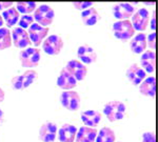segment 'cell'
Instances as JSON below:
<instances>
[{"label":"cell","mask_w":158,"mask_h":142,"mask_svg":"<svg viewBox=\"0 0 158 142\" xmlns=\"http://www.w3.org/2000/svg\"><path fill=\"white\" fill-rule=\"evenodd\" d=\"M103 114L110 122L120 121L127 114V106L119 100H112L103 106Z\"/></svg>","instance_id":"cell-1"},{"label":"cell","mask_w":158,"mask_h":142,"mask_svg":"<svg viewBox=\"0 0 158 142\" xmlns=\"http://www.w3.org/2000/svg\"><path fill=\"white\" fill-rule=\"evenodd\" d=\"M41 52L38 47H27L19 53V61L23 67L32 68L39 64Z\"/></svg>","instance_id":"cell-2"},{"label":"cell","mask_w":158,"mask_h":142,"mask_svg":"<svg viewBox=\"0 0 158 142\" xmlns=\"http://www.w3.org/2000/svg\"><path fill=\"white\" fill-rule=\"evenodd\" d=\"M112 32L117 39L123 41L132 39L135 35V30L130 20H118L114 22L112 25Z\"/></svg>","instance_id":"cell-3"},{"label":"cell","mask_w":158,"mask_h":142,"mask_svg":"<svg viewBox=\"0 0 158 142\" xmlns=\"http://www.w3.org/2000/svg\"><path fill=\"white\" fill-rule=\"evenodd\" d=\"M34 20L36 23L43 27H49L50 24L53 23L55 18V12L49 4H40L34 11Z\"/></svg>","instance_id":"cell-4"},{"label":"cell","mask_w":158,"mask_h":142,"mask_svg":"<svg viewBox=\"0 0 158 142\" xmlns=\"http://www.w3.org/2000/svg\"><path fill=\"white\" fill-rule=\"evenodd\" d=\"M37 77H38V74L36 71L27 70V71H25L23 74L17 75V76H15V77H13V79L11 81L12 87L17 91L25 90V88H27L30 85H32L33 83L36 81Z\"/></svg>","instance_id":"cell-5"},{"label":"cell","mask_w":158,"mask_h":142,"mask_svg":"<svg viewBox=\"0 0 158 142\" xmlns=\"http://www.w3.org/2000/svg\"><path fill=\"white\" fill-rule=\"evenodd\" d=\"M63 40L62 38L58 35H51L47 37L42 42V50L44 51L45 54L55 56L58 55L61 52L63 47Z\"/></svg>","instance_id":"cell-6"},{"label":"cell","mask_w":158,"mask_h":142,"mask_svg":"<svg viewBox=\"0 0 158 142\" xmlns=\"http://www.w3.org/2000/svg\"><path fill=\"white\" fill-rule=\"evenodd\" d=\"M132 25H133L135 31H138L139 33H142L146 31L147 27L149 26L150 23V13L147 9L141 7L137 10L132 16Z\"/></svg>","instance_id":"cell-7"},{"label":"cell","mask_w":158,"mask_h":142,"mask_svg":"<svg viewBox=\"0 0 158 142\" xmlns=\"http://www.w3.org/2000/svg\"><path fill=\"white\" fill-rule=\"evenodd\" d=\"M60 103L68 111L74 112L80 108V96L75 91H64L60 96Z\"/></svg>","instance_id":"cell-8"},{"label":"cell","mask_w":158,"mask_h":142,"mask_svg":"<svg viewBox=\"0 0 158 142\" xmlns=\"http://www.w3.org/2000/svg\"><path fill=\"white\" fill-rule=\"evenodd\" d=\"M50 29L49 27H43L41 25L37 24L36 22H34L31 26L29 27V38L33 44L35 45V47H38L40 44L43 42V40L48 37Z\"/></svg>","instance_id":"cell-9"},{"label":"cell","mask_w":158,"mask_h":142,"mask_svg":"<svg viewBox=\"0 0 158 142\" xmlns=\"http://www.w3.org/2000/svg\"><path fill=\"white\" fill-rule=\"evenodd\" d=\"M65 70L75 78L76 81H82L88 74V68L79 60H70L65 65Z\"/></svg>","instance_id":"cell-10"},{"label":"cell","mask_w":158,"mask_h":142,"mask_svg":"<svg viewBox=\"0 0 158 142\" xmlns=\"http://www.w3.org/2000/svg\"><path fill=\"white\" fill-rule=\"evenodd\" d=\"M12 34V41L14 45L18 49H27L30 47L31 45V40L29 38V34L27 32L23 29L20 27H14V30L11 32Z\"/></svg>","instance_id":"cell-11"},{"label":"cell","mask_w":158,"mask_h":142,"mask_svg":"<svg viewBox=\"0 0 158 142\" xmlns=\"http://www.w3.org/2000/svg\"><path fill=\"white\" fill-rule=\"evenodd\" d=\"M113 16L118 20H129L135 13L134 4L121 2L113 7Z\"/></svg>","instance_id":"cell-12"},{"label":"cell","mask_w":158,"mask_h":142,"mask_svg":"<svg viewBox=\"0 0 158 142\" xmlns=\"http://www.w3.org/2000/svg\"><path fill=\"white\" fill-rule=\"evenodd\" d=\"M127 78L134 85H139L147 78V73L142 70L139 64L133 63L127 70Z\"/></svg>","instance_id":"cell-13"},{"label":"cell","mask_w":158,"mask_h":142,"mask_svg":"<svg viewBox=\"0 0 158 142\" xmlns=\"http://www.w3.org/2000/svg\"><path fill=\"white\" fill-rule=\"evenodd\" d=\"M77 56L79 58V61L83 64H91L97 60V54L95 50L89 44H82L78 47Z\"/></svg>","instance_id":"cell-14"},{"label":"cell","mask_w":158,"mask_h":142,"mask_svg":"<svg viewBox=\"0 0 158 142\" xmlns=\"http://www.w3.org/2000/svg\"><path fill=\"white\" fill-rule=\"evenodd\" d=\"M57 135V125L54 122H45L41 125L39 130V138L42 142H54Z\"/></svg>","instance_id":"cell-15"},{"label":"cell","mask_w":158,"mask_h":142,"mask_svg":"<svg viewBox=\"0 0 158 142\" xmlns=\"http://www.w3.org/2000/svg\"><path fill=\"white\" fill-rule=\"evenodd\" d=\"M57 85L61 90H63V92L64 91H73V88L77 87V81L65 68H62L57 78Z\"/></svg>","instance_id":"cell-16"},{"label":"cell","mask_w":158,"mask_h":142,"mask_svg":"<svg viewBox=\"0 0 158 142\" xmlns=\"http://www.w3.org/2000/svg\"><path fill=\"white\" fill-rule=\"evenodd\" d=\"M156 64V55L153 51H144L140 57V65L146 73H153Z\"/></svg>","instance_id":"cell-17"},{"label":"cell","mask_w":158,"mask_h":142,"mask_svg":"<svg viewBox=\"0 0 158 142\" xmlns=\"http://www.w3.org/2000/svg\"><path fill=\"white\" fill-rule=\"evenodd\" d=\"M147 36L143 33L135 34L130 42V49L134 54L140 55L147 49Z\"/></svg>","instance_id":"cell-18"},{"label":"cell","mask_w":158,"mask_h":142,"mask_svg":"<svg viewBox=\"0 0 158 142\" xmlns=\"http://www.w3.org/2000/svg\"><path fill=\"white\" fill-rule=\"evenodd\" d=\"M76 134H77V128L75 125L64 123L58 131V139L60 142H74Z\"/></svg>","instance_id":"cell-19"},{"label":"cell","mask_w":158,"mask_h":142,"mask_svg":"<svg viewBox=\"0 0 158 142\" xmlns=\"http://www.w3.org/2000/svg\"><path fill=\"white\" fill-rule=\"evenodd\" d=\"M101 118H102V115L99 112L94 110H88L81 113V120H82L85 126H88V128H93L97 126L100 123Z\"/></svg>","instance_id":"cell-20"},{"label":"cell","mask_w":158,"mask_h":142,"mask_svg":"<svg viewBox=\"0 0 158 142\" xmlns=\"http://www.w3.org/2000/svg\"><path fill=\"white\" fill-rule=\"evenodd\" d=\"M96 136H97V131L95 128L82 126L77 131L75 140L77 142H95Z\"/></svg>","instance_id":"cell-21"},{"label":"cell","mask_w":158,"mask_h":142,"mask_svg":"<svg viewBox=\"0 0 158 142\" xmlns=\"http://www.w3.org/2000/svg\"><path fill=\"white\" fill-rule=\"evenodd\" d=\"M81 20L85 25L92 26V25H95L100 20V15L95 7L92 6L81 12Z\"/></svg>","instance_id":"cell-22"},{"label":"cell","mask_w":158,"mask_h":142,"mask_svg":"<svg viewBox=\"0 0 158 142\" xmlns=\"http://www.w3.org/2000/svg\"><path fill=\"white\" fill-rule=\"evenodd\" d=\"M155 87H156V79L155 77H147L139 85V92L146 97H154Z\"/></svg>","instance_id":"cell-23"},{"label":"cell","mask_w":158,"mask_h":142,"mask_svg":"<svg viewBox=\"0 0 158 142\" xmlns=\"http://www.w3.org/2000/svg\"><path fill=\"white\" fill-rule=\"evenodd\" d=\"M1 16H2L3 21H6V24L7 26H14V25L18 22V20L20 18L19 12L17 11L16 7H14V6L9 7L7 10L2 12Z\"/></svg>","instance_id":"cell-24"},{"label":"cell","mask_w":158,"mask_h":142,"mask_svg":"<svg viewBox=\"0 0 158 142\" xmlns=\"http://www.w3.org/2000/svg\"><path fill=\"white\" fill-rule=\"evenodd\" d=\"M116 141V134L112 128H102L97 133L95 142H115Z\"/></svg>","instance_id":"cell-25"},{"label":"cell","mask_w":158,"mask_h":142,"mask_svg":"<svg viewBox=\"0 0 158 142\" xmlns=\"http://www.w3.org/2000/svg\"><path fill=\"white\" fill-rule=\"evenodd\" d=\"M13 44L12 34L7 27H1L0 29V51L6 50L11 47Z\"/></svg>","instance_id":"cell-26"},{"label":"cell","mask_w":158,"mask_h":142,"mask_svg":"<svg viewBox=\"0 0 158 142\" xmlns=\"http://www.w3.org/2000/svg\"><path fill=\"white\" fill-rule=\"evenodd\" d=\"M36 7H37L36 2L24 1V2H18V3H16V10L19 12V14L22 15H31L36 10Z\"/></svg>","instance_id":"cell-27"},{"label":"cell","mask_w":158,"mask_h":142,"mask_svg":"<svg viewBox=\"0 0 158 142\" xmlns=\"http://www.w3.org/2000/svg\"><path fill=\"white\" fill-rule=\"evenodd\" d=\"M20 29H29V27L34 23V18L32 15H22L18 20Z\"/></svg>","instance_id":"cell-28"},{"label":"cell","mask_w":158,"mask_h":142,"mask_svg":"<svg viewBox=\"0 0 158 142\" xmlns=\"http://www.w3.org/2000/svg\"><path fill=\"white\" fill-rule=\"evenodd\" d=\"M147 45H149V47H151L152 51L154 52L155 47H156V33L155 32L151 33L147 37Z\"/></svg>","instance_id":"cell-29"},{"label":"cell","mask_w":158,"mask_h":142,"mask_svg":"<svg viewBox=\"0 0 158 142\" xmlns=\"http://www.w3.org/2000/svg\"><path fill=\"white\" fill-rule=\"evenodd\" d=\"M73 6L76 10H79V11H85L89 7L93 6V2H74Z\"/></svg>","instance_id":"cell-30"},{"label":"cell","mask_w":158,"mask_h":142,"mask_svg":"<svg viewBox=\"0 0 158 142\" xmlns=\"http://www.w3.org/2000/svg\"><path fill=\"white\" fill-rule=\"evenodd\" d=\"M141 142H156V138H155V134L153 132H146L142 134Z\"/></svg>","instance_id":"cell-31"},{"label":"cell","mask_w":158,"mask_h":142,"mask_svg":"<svg viewBox=\"0 0 158 142\" xmlns=\"http://www.w3.org/2000/svg\"><path fill=\"white\" fill-rule=\"evenodd\" d=\"M13 6V2H6V1H0V11H6L9 7Z\"/></svg>","instance_id":"cell-32"},{"label":"cell","mask_w":158,"mask_h":142,"mask_svg":"<svg viewBox=\"0 0 158 142\" xmlns=\"http://www.w3.org/2000/svg\"><path fill=\"white\" fill-rule=\"evenodd\" d=\"M4 98H6V93H4V91L2 90V87H0V103L3 102Z\"/></svg>","instance_id":"cell-33"},{"label":"cell","mask_w":158,"mask_h":142,"mask_svg":"<svg viewBox=\"0 0 158 142\" xmlns=\"http://www.w3.org/2000/svg\"><path fill=\"white\" fill-rule=\"evenodd\" d=\"M151 29L153 31H155L156 29V25H155V13L153 14V17H152V21H151Z\"/></svg>","instance_id":"cell-34"},{"label":"cell","mask_w":158,"mask_h":142,"mask_svg":"<svg viewBox=\"0 0 158 142\" xmlns=\"http://www.w3.org/2000/svg\"><path fill=\"white\" fill-rule=\"evenodd\" d=\"M4 120V115H3V112L1 111V108H0V124L3 122Z\"/></svg>","instance_id":"cell-35"},{"label":"cell","mask_w":158,"mask_h":142,"mask_svg":"<svg viewBox=\"0 0 158 142\" xmlns=\"http://www.w3.org/2000/svg\"><path fill=\"white\" fill-rule=\"evenodd\" d=\"M3 24H4V21H3V19H2V16L0 15V29L3 26Z\"/></svg>","instance_id":"cell-36"}]
</instances>
